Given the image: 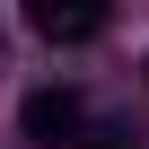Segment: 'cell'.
I'll return each mask as SVG.
<instances>
[{"mask_svg": "<svg viewBox=\"0 0 149 149\" xmlns=\"http://www.w3.org/2000/svg\"><path fill=\"white\" fill-rule=\"evenodd\" d=\"M26 26L44 44H88V35H105V0H35Z\"/></svg>", "mask_w": 149, "mask_h": 149, "instance_id": "obj_2", "label": "cell"}, {"mask_svg": "<svg viewBox=\"0 0 149 149\" xmlns=\"http://www.w3.org/2000/svg\"><path fill=\"white\" fill-rule=\"evenodd\" d=\"M26 132H35V149H79L88 105L70 97V88H44V97H26Z\"/></svg>", "mask_w": 149, "mask_h": 149, "instance_id": "obj_1", "label": "cell"}, {"mask_svg": "<svg viewBox=\"0 0 149 149\" xmlns=\"http://www.w3.org/2000/svg\"><path fill=\"white\" fill-rule=\"evenodd\" d=\"M79 149H140V132H132V123H88Z\"/></svg>", "mask_w": 149, "mask_h": 149, "instance_id": "obj_3", "label": "cell"}]
</instances>
